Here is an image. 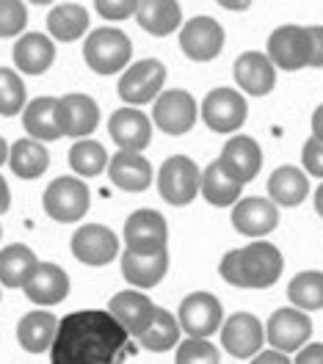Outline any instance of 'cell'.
Wrapping results in <instances>:
<instances>
[{
  "mask_svg": "<svg viewBox=\"0 0 323 364\" xmlns=\"http://www.w3.org/2000/svg\"><path fill=\"white\" fill-rule=\"evenodd\" d=\"M130 334L105 309H80L58 320L50 364H125Z\"/></svg>",
  "mask_w": 323,
  "mask_h": 364,
  "instance_id": "cell-1",
  "label": "cell"
},
{
  "mask_svg": "<svg viewBox=\"0 0 323 364\" xmlns=\"http://www.w3.org/2000/svg\"><path fill=\"white\" fill-rule=\"evenodd\" d=\"M83 55H86L89 69H94L97 75H116L130 64L133 45L116 28H97L89 33V39L83 45Z\"/></svg>",
  "mask_w": 323,
  "mask_h": 364,
  "instance_id": "cell-2",
  "label": "cell"
},
{
  "mask_svg": "<svg viewBox=\"0 0 323 364\" xmlns=\"http://www.w3.org/2000/svg\"><path fill=\"white\" fill-rule=\"evenodd\" d=\"M199 185H202V171L185 155H171L158 171V193L163 196V202L174 207L191 205L199 193Z\"/></svg>",
  "mask_w": 323,
  "mask_h": 364,
  "instance_id": "cell-3",
  "label": "cell"
},
{
  "mask_svg": "<svg viewBox=\"0 0 323 364\" xmlns=\"http://www.w3.org/2000/svg\"><path fill=\"white\" fill-rule=\"evenodd\" d=\"M45 213L58 224H75L89 213V188L75 177H58L45 188Z\"/></svg>",
  "mask_w": 323,
  "mask_h": 364,
  "instance_id": "cell-4",
  "label": "cell"
},
{
  "mask_svg": "<svg viewBox=\"0 0 323 364\" xmlns=\"http://www.w3.org/2000/svg\"><path fill=\"white\" fill-rule=\"evenodd\" d=\"M163 80H166V67L158 58H141L133 67L125 69V75L119 77V100H125L130 108L144 105V102H155L161 97Z\"/></svg>",
  "mask_w": 323,
  "mask_h": 364,
  "instance_id": "cell-5",
  "label": "cell"
},
{
  "mask_svg": "<svg viewBox=\"0 0 323 364\" xmlns=\"http://www.w3.org/2000/svg\"><path fill=\"white\" fill-rule=\"evenodd\" d=\"M238 251H240V271H243L246 290H265V287L277 284L282 268H285V259L274 243L254 240L246 249Z\"/></svg>",
  "mask_w": 323,
  "mask_h": 364,
  "instance_id": "cell-6",
  "label": "cell"
},
{
  "mask_svg": "<svg viewBox=\"0 0 323 364\" xmlns=\"http://www.w3.org/2000/svg\"><path fill=\"white\" fill-rule=\"evenodd\" d=\"M125 246L136 254H158L169 246V224L158 210H136L125 221Z\"/></svg>",
  "mask_w": 323,
  "mask_h": 364,
  "instance_id": "cell-7",
  "label": "cell"
},
{
  "mask_svg": "<svg viewBox=\"0 0 323 364\" xmlns=\"http://www.w3.org/2000/svg\"><path fill=\"white\" fill-rule=\"evenodd\" d=\"M312 334V320L307 318L296 306H282L277 309L268 326H265V340L271 342V348L279 353H296L301 350Z\"/></svg>",
  "mask_w": 323,
  "mask_h": 364,
  "instance_id": "cell-8",
  "label": "cell"
},
{
  "mask_svg": "<svg viewBox=\"0 0 323 364\" xmlns=\"http://www.w3.org/2000/svg\"><path fill=\"white\" fill-rule=\"evenodd\" d=\"M249 105L243 94L235 89H213L202 100V119L216 133H235L246 122Z\"/></svg>",
  "mask_w": 323,
  "mask_h": 364,
  "instance_id": "cell-9",
  "label": "cell"
},
{
  "mask_svg": "<svg viewBox=\"0 0 323 364\" xmlns=\"http://www.w3.org/2000/svg\"><path fill=\"white\" fill-rule=\"evenodd\" d=\"M196 116H199L196 100L183 89L163 91L152 108V122L166 136H185L196 124Z\"/></svg>",
  "mask_w": 323,
  "mask_h": 364,
  "instance_id": "cell-10",
  "label": "cell"
},
{
  "mask_svg": "<svg viewBox=\"0 0 323 364\" xmlns=\"http://www.w3.org/2000/svg\"><path fill=\"white\" fill-rule=\"evenodd\" d=\"M180 328L188 337H199L208 340L210 334H216L224 323V309L218 304V298L213 293H191L180 304Z\"/></svg>",
  "mask_w": 323,
  "mask_h": 364,
  "instance_id": "cell-11",
  "label": "cell"
},
{
  "mask_svg": "<svg viewBox=\"0 0 323 364\" xmlns=\"http://www.w3.org/2000/svg\"><path fill=\"white\" fill-rule=\"evenodd\" d=\"M268 61L279 69L296 72L309 67V33L301 25H279L268 36Z\"/></svg>",
  "mask_w": 323,
  "mask_h": 364,
  "instance_id": "cell-12",
  "label": "cell"
},
{
  "mask_svg": "<svg viewBox=\"0 0 323 364\" xmlns=\"http://www.w3.org/2000/svg\"><path fill=\"white\" fill-rule=\"evenodd\" d=\"M265 342L263 323L249 312H235L221 323V345L235 359H252Z\"/></svg>",
  "mask_w": 323,
  "mask_h": 364,
  "instance_id": "cell-13",
  "label": "cell"
},
{
  "mask_svg": "<svg viewBox=\"0 0 323 364\" xmlns=\"http://www.w3.org/2000/svg\"><path fill=\"white\" fill-rule=\"evenodd\" d=\"M72 254L83 265H108L119 257V237L102 224H86L72 235Z\"/></svg>",
  "mask_w": 323,
  "mask_h": 364,
  "instance_id": "cell-14",
  "label": "cell"
},
{
  "mask_svg": "<svg viewBox=\"0 0 323 364\" xmlns=\"http://www.w3.org/2000/svg\"><path fill=\"white\" fill-rule=\"evenodd\" d=\"M180 47L191 61H213L224 47V28L213 17H194L180 28Z\"/></svg>",
  "mask_w": 323,
  "mask_h": 364,
  "instance_id": "cell-15",
  "label": "cell"
},
{
  "mask_svg": "<svg viewBox=\"0 0 323 364\" xmlns=\"http://www.w3.org/2000/svg\"><path fill=\"white\" fill-rule=\"evenodd\" d=\"M218 163H221V168H224L238 185H246V182H252L254 177L260 174V168H263V149H260V144H257L254 138L235 136L224 144Z\"/></svg>",
  "mask_w": 323,
  "mask_h": 364,
  "instance_id": "cell-16",
  "label": "cell"
},
{
  "mask_svg": "<svg viewBox=\"0 0 323 364\" xmlns=\"http://www.w3.org/2000/svg\"><path fill=\"white\" fill-rule=\"evenodd\" d=\"M55 114H58V127L61 136L70 138H86L94 133L97 122H100V108L89 94H67L55 102Z\"/></svg>",
  "mask_w": 323,
  "mask_h": 364,
  "instance_id": "cell-17",
  "label": "cell"
},
{
  "mask_svg": "<svg viewBox=\"0 0 323 364\" xmlns=\"http://www.w3.org/2000/svg\"><path fill=\"white\" fill-rule=\"evenodd\" d=\"M108 312L119 320V326H122L130 337H141V334L149 328V323L155 320L158 306L144 296L141 290H125V293H116V296L111 298Z\"/></svg>",
  "mask_w": 323,
  "mask_h": 364,
  "instance_id": "cell-18",
  "label": "cell"
},
{
  "mask_svg": "<svg viewBox=\"0 0 323 364\" xmlns=\"http://www.w3.org/2000/svg\"><path fill=\"white\" fill-rule=\"evenodd\" d=\"M108 130L122 152H144L152 141V122L139 108H119L108 122Z\"/></svg>",
  "mask_w": 323,
  "mask_h": 364,
  "instance_id": "cell-19",
  "label": "cell"
},
{
  "mask_svg": "<svg viewBox=\"0 0 323 364\" xmlns=\"http://www.w3.org/2000/svg\"><path fill=\"white\" fill-rule=\"evenodd\" d=\"M232 227L246 237H265L279 227V210L271 199H243L232 210Z\"/></svg>",
  "mask_w": 323,
  "mask_h": 364,
  "instance_id": "cell-20",
  "label": "cell"
},
{
  "mask_svg": "<svg viewBox=\"0 0 323 364\" xmlns=\"http://www.w3.org/2000/svg\"><path fill=\"white\" fill-rule=\"evenodd\" d=\"M25 296L39 306H55L70 296V276L64 268L53 265V262H39L36 271L31 273V279L25 282Z\"/></svg>",
  "mask_w": 323,
  "mask_h": 364,
  "instance_id": "cell-21",
  "label": "cell"
},
{
  "mask_svg": "<svg viewBox=\"0 0 323 364\" xmlns=\"http://www.w3.org/2000/svg\"><path fill=\"white\" fill-rule=\"evenodd\" d=\"M235 80L238 86L252 94V97H265L277 86V69L268 61L265 53H243L235 61Z\"/></svg>",
  "mask_w": 323,
  "mask_h": 364,
  "instance_id": "cell-22",
  "label": "cell"
},
{
  "mask_svg": "<svg viewBox=\"0 0 323 364\" xmlns=\"http://www.w3.org/2000/svg\"><path fill=\"white\" fill-rule=\"evenodd\" d=\"M108 174L116 188L127 191V193H139L147 191L152 182V163L144 158L141 152H116L108 160Z\"/></svg>",
  "mask_w": 323,
  "mask_h": 364,
  "instance_id": "cell-23",
  "label": "cell"
},
{
  "mask_svg": "<svg viewBox=\"0 0 323 364\" xmlns=\"http://www.w3.org/2000/svg\"><path fill=\"white\" fill-rule=\"evenodd\" d=\"M166 271H169V251H158V254L125 251L122 254V273L139 290H149V287L161 284Z\"/></svg>",
  "mask_w": 323,
  "mask_h": 364,
  "instance_id": "cell-24",
  "label": "cell"
},
{
  "mask_svg": "<svg viewBox=\"0 0 323 364\" xmlns=\"http://www.w3.org/2000/svg\"><path fill=\"white\" fill-rule=\"evenodd\" d=\"M55 61V45L45 33H23L14 45V64L25 75H42Z\"/></svg>",
  "mask_w": 323,
  "mask_h": 364,
  "instance_id": "cell-25",
  "label": "cell"
},
{
  "mask_svg": "<svg viewBox=\"0 0 323 364\" xmlns=\"http://www.w3.org/2000/svg\"><path fill=\"white\" fill-rule=\"evenodd\" d=\"M39 259L31 246L25 243H11L0 251V284L9 290L25 287V282L31 279V273L36 271Z\"/></svg>",
  "mask_w": 323,
  "mask_h": 364,
  "instance_id": "cell-26",
  "label": "cell"
},
{
  "mask_svg": "<svg viewBox=\"0 0 323 364\" xmlns=\"http://www.w3.org/2000/svg\"><path fill=\"white\" fill-rule=\"evenodd\" d=\"M139 25L152 36H169L183 25L180 3L174 0H144L136 14Z\"/></svg>",
  "mask_w": 323,
  "mask_h": 364,
  "instance_id": "cell-27",
  "label": "cell"
},
{
  "mask_svg": "<svg viewBox=\"0 0 323 364\" xmlns=\"http://www.w3.org/2000/svg\"><path fill=\"white\" fill-rule=\"evenodd\" d=\"M55 328H58V320L53 318L50 312H45V309L28 312L20 320V326H17V340H20L23 350H28V353H45V350L53 348Z\"/></svg>",
  "mask_w": 323,
  "mask_h": 364,
  "instance_id": "cell-28",
  "label": "cell"
},
{
  "mask_svg": "<svg viewBox=\"0 0 323 364\" xmlns=\"http://www.w3.org/2000/svg\"><path fill=\"white\" fill-rule=\"evenodd\" d=\"M9 166L20 180H36L42 177L50 166V152L42 146V141L20 138L9 149Z\"/></svg>",
  "mask_w": 323,
  "mask_h": 364,
  "instance_id": "cell-29",
  "label": "cell"
},
{
  "mask_svg": "<svg viewBox=\"0 0 323 364\" xmlns=\"http://www.w3.org/2000/svg\"><path fill=\"white\" fill-rule=\"evenodd\" d=\"M309 193V182L307 174L299 171L296 166H279L277 171L268 177V196L274 205L296 207L307 199Z\"/></svg>",
  "mask_w": 323,
  "mask_h": 364,
  "instance_id": "cell-30",
  "label": "cell"
},
{
  "mask_svg": "<svg viewBox=\"0 0 323 364\" xmlns=\"http://www.w3.org/2000/svg\"><path fill=\"white\" fill-rule=\"evenodd\" d=\"M55 102L53 97H39V100H31V105H25L23 111V127L31 133L33 141H55L61 136V127H58V114H55Z\"/></svg>",
  "mask_w": 323,
  "mask_h": 364,
  "instance_id": "cell-31",
  "label": "cell"
},
{
  "mask_svg": "<svg viewBox=\"0 0 323 364\" xmlns=\"http://www.w3.org/2000/svg\"><path fill=\"white\" fill-rule=\"evenodd\" d=\"M47 31L58 42H75L89 31V11L80 3H61L53 6L47 14Z\"/></svg>",
  "mask_w": 323,
  "mask_h": 364,
  "instance_id": "cell-32",
  "label": "cell"
},
{
  "mask_svg": "<svg viewBox=\"0 0 323 364\" xmlns=\"http://www.w3.org/2000/svg\"><path fill=\"white\" fill-rule=\"evenodd\" d=\"M240 188L243 185H238V182L232 180L230 174L221 168V163L216 160V163H210L208 168L202 171V185H199V193L208 199L210 205L216 207H230L238 202V196H240Z\"/></svg>",
  "mask_w": 323,
  "mask_h": 364,
  "instance_id": "cell-33",
  "label": "cell"
},
{
  "mask_svg": "<svg viewBox=\"0 0 323 364\" xmlns=\"http://www.w3.org/2000/svg\"><path fill=\"white\" fill-rule=\"evenodd\" d=\"M180 320L174 318L171 312H166L158 306V312H155V320L149 323V328L144 331L139 337L141 348H147V350H152V353H163V350H171V348H177L180 345Z\"/></svg>",
  "mask_w": 323,
  "mask_h": 364,
  "instance_id": "cell-34",
  "label": "cell"
},
{
  "mask_svg": "<svg viewBox=\"0 0 323 364\" xmlns=\"http://www.w3.org/2000/svg\"><path fill=\"white\" fill-rule=\"evenodd\" d=\"M287 298L301 312L323 309V273L304 271L299 276H293V282L287 284Z\"/></svg>",
  "mask_w": 323,
  "mask_h": 364,
  "instance_id": "cell-35",
  "label": "cell"
},
{
  "mask_svg": "<svg viewBox=\"0 0 323 364\" xmlns=\"http://www.w3.org/2000/svg\"><path fill=\"white\" fill-rule=\"evenodd\" d=\"M70 166L80 177H97L102 168H108V152L102 144L83 138L70 149Z\"/></svg>",
  "mask_w": 323,
  "mask_h": 364,
  "instance_id": "cell-36",
  "label": "cell"
},
{
  "mask_svg": "<svg viewBox=\"0 0 323 364\" xmlns=\"http://www.w3.org/2000/svg\"><path fill=\"white\" fill-rule=\"evenodd\" d=\"M25 111V83L9 67H0V116H17Z\"/></svg>",
  "mask_w": 323,
  "mask_h": 364,
  "instance_id": "cell-37",
  "label": "cell"
},
{
  "mask_svg": "<svg viewBox=\"0 0 323 364\" xmlns=\"http://www.w3.org/2000/svg\"><path fill=\"white\" fill-rule=\"evenodd\" d=\"M174 364H221V359H218V348L213 342L188 337L185 342L177 345Z\"/></svg>",
  "mask_w": 323,
  "mask_h": 364,
  "instance_id": "cell-38",
  "label": "cell"
},
{
  "mask_svg": "<svg viewBox=\"0 0 323 364\" xmlns=\"http://www.w3.org/2000/svg\"><path fill=\"white\" fill-rule=\"evenodd\" d=\"M28 25V9L20 0H0V39L23 33Z\"/></svg>",
  "mask_w": 323,
  "mask_h": 364,
  "instance_id": "cell-39",
  "label": "cell"
},
{
  "mask_svg": "<svg viewBox=\"0 0 323 364\" xmlns=\"http://www.w3.org/2000/svg\"><path fill=\"white\" fill-rule=\"evenodd\" d=\"M139 0H119V3H111V0H97L94 9L97 14H102L105 20H127L133 14H139Z\"/></svg>",
  "mask_w": 323,
  "mask_h": 364,
  "instance_id": "cell-40",
  "label": "cell"
},
{
  "mask_svg": "<svg viewBox=\"0 0 323 364\" xmlns=\"http://www.w3.org/2000/svg\"><path fill=\"white\" fill-rule=\"evenodd\" d=\"M218 273H221V279H224L227 284H232V287H240V290H246V282H243V271H240V251H238V249L227 251V254L221 257Z\"/></svg>",
  "mask_w": 323,
  "mask_h": 364,
  "instance_id": "cell-41",
  "label": "cell"
},
{
  "mask_svg": "<svg viewBox=\"0 0 323 364\" xmlns=\"http://www.w3.org/2000/svg\"><path fill=\"white\" fill-rule=\"evenodd\" d=\"M301 163H304L307 174H312V177H323V141H318V138H309V141L304 144Z\"/></svg>",
  "mask_w": 323,
  "mask_h": 364,
  "instance_id": "cell-42",
  "label": "cell"
},
{
  "mask_svg": "<svg viewBox=\"0 0 323 364\" xmlns=\"http://www.w3.org/2000/svg\"><path fill=\"white\" fill-rule=\"evenodd\" d=\"M309 67L323 69V25H309Z\"/></svg>",
  "mask_w": 323,
  "mask_h": 364,
  "instance_id": "cell-43",
  "label": "cell"
},
{
  "mask_svg": "<svg viewBox=\"0 0 323 364\" xmlns=\"http://www.w3.org/2000/svg\"><path fill=\"white\" fill-rule=\"evenodd\" d=\"M296 364H323V345L321 342H312V345H304L296 356Z\"/></svg>",
  "mask_w": 323,
  "mask_h": 364,
  "instance_id": "cell-44",
  "label": "cell"
},
{
  "mask_svg": "<svg viewBox=\"0 0 323 364\" xmlns=\"http://www.w3.org/2000/svg\"><path fill=\"white\" fill-rule=\"evenodd\" d=\"M252 364H290V359H287V353H279L271 348V350H260L252 359Z\"/></svg>",
  "mask_w": 323,
  "mask_h": 364,
  "instance_id": "cell-45",
  "label": "cell"
},
{
  "mask_svg": "<svg viewBox=\"0 0 323 364\" xmlns=\"http://www.w3.org/2000/svg\"><path fill=\"white\" fill-rule=\"evenodd\" d=\"M312 138L323 141V105H318L312 114Z\"/></svg>",
  "mask_w": 323,
  "mask_h": 364,
  "instance_id": "cell-46",
  "label": "cell"
},
{
  "mask_svg": "<svg viewBox=\"0 0 323 364\" xmlns=\"http://www.w3.org/2000/svg\"><path fill=\"white\" fill-rule=\"evenodd\" d=\"M9 207H11V191H9L6 180L0 177V213H9Z\"/></svg>",
  "mask_w": 323,
  "mask_h": 364,
  "instance_id": "cell-47",
  "label": "cell"
},
{
  "mask_svg": "<svg viewBox=\"0 0 323 364\" xmlns=\"http://www.w3.org/2000/svg\"><path fill=\"white\" fill-rule=\"evenodd\" d=\"M315 210H318V215L323 218V185L315 191Z\"/></svg>",
  "mask_w": 323,
  "mask_h": 364,
  "instance_id": "cell-48",
  "label": "cell"
},
{
  "mask_svg": "<svg viewBox=\"0 0 323 364\" xmlns=\"http://www.w3.org/2000/svg\"><path fill=\"white\" fill-rule=\"evenodd\" d=\"M221 6H224V9H238V11L249 9V3H230V0H221Z\"/></svg>",
  "mask_w": 323,
  "mask_h": 364,
  "instance_id": "cell-49",
  "label": "cell"
},
{
  "mask_svg": "<svg viewBox=\"0 0 323 364\" xmlns=\"http://www.w3.org/2000/svg\"><path fill=\"white\" fill-rule=\"evenodd\" d=\"M6 160H9V144H6L3 138H0V166H3Z\"/></svg>",
  "mask_w": 323,
  "mask_h": 364,
  "instance_id": "cell-50",
  "label": "cell"
}]
</instances>
